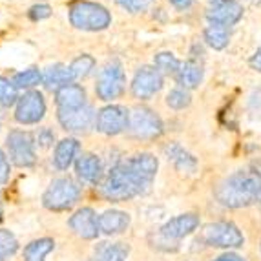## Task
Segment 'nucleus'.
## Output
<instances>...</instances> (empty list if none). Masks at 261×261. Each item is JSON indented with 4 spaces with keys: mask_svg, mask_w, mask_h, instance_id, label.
Wrapping results in <instances>:
<instances>
[{
    "mask_svg": "<svg viewBox=\"0 0 261 261\" xmlns=\"http://www.w3.org/2000/svg\"><path fill=\"white\" fill-rule=\"evenodd\" d=\"M70 228L83 240H97L100 234L99 218L93 212V208H81L73 214L68 221Z\"/></svg>",
    "mask_w": 261,
    "mask_h": 261,
    "instance_id": "nucleus-15",
    "label": "nucleus"
},
{
    "mask_svg": "<svg viewBox=\"0 0 261 261\" xmlns=\"http://www.w3.org/2000/svg\"><path fill=\"white\" fill-rule=\"evenodd\" d=\"M81 152V143L73 137L62 139L61 143L57 144L55 153H53V165L57 170H68L75 161L77 155Z\"/></svg>",
    "mask_w": 261,
    "mask_h": 261,
    "instance_id": "nucleus-21",
    "label": "nucleus"
},
{
    "mask_svg": "<svg viewBox=\"0 0 261 261\" xmlns=\"http://www.w3.org/2000/svg\"><path fill=\"white\" fill-rule=\"evenodd\" d=\"M75 79L70 71V66L53 64L42 73V83L48 90H61L66 84H71Z\"/></svg>",
    "mask_w": 261,
    "mask_h": 261,
    "instance_id": "nucleus-23",
    "label": "nucleus"
},
{
    "mask_svg": "<svg viewBox=\"0 0 261 261\" xmlns=\"http://www.w3.org/2000/svg\"><path fill=\"white\" fill-rule=\"evenodd\" d=\"M75 172L84 183L97 185L105 177V168L102 163L95 153H81L75 161Z\"/></svg>",
    "mask_w": 261,
    "mask_h": 261,
    "instance_id": "nucleus-17",
    "label": "nucleus"
},
{
    "mask_svg": "<svg viewBox=\"0 0 261 261\" xmlns=\"http://www.w3.org/2000/svg\"><path fill=\"white\" fill-rule=\"evenodd\" d=\"M257 206H259V212H261V196H259V201H257Z\"/></svg>",
    "mask_w": 261,
    "mask_h": 261,
    "instance_id": "nucleus-41",
    "label": "nucleus"
},
{
    "mask_svg": "<svg viewBox=\"0 0 261 261\" xmlns=\"http://www.w3.org/2000/svg\"><path fill=\"white\" fill-rule=\"evenodd\" d=\"M201 241L216 248H240L243 247L245 238L241 230L232 221H216L201 230Z\"/></svg>",
    "mask_w": 261,
    "mask_h": 261,
    "instance_id": "nucleus-7",
    "label": "nucleus"
},
{
    "mask_svg": "<svg viewBox=\"0 0 261 261\" xmlns=\"http://www.w3.org/2000/svg\"><path fill=\"white\" fill-rule=\"evenodd\" d=\"M181 64H183V62L179 61L172 51L157 53L155 59H153V66H155L157 70L161 71L165 77H175V73L179 71Z\"/></svg>",
    "mask_w": 261,
    "mask_h": 261,
    "instance_id": "nucleus-27",
    "label": "nucleus"
},
{
    "mask_svg": "<svg viewBox=\"0 0 261 261\" xmlns=\"http://www.w3.org/2000/svg\"><path fill=\"white\" fill-rule=\"evenodd\" d=\"M214 196L225 208L240 210L256 205L261 196V168L250 165L234 170L219 181Z\"/></svg>",
    "mask_w": 261,
    "mask_h": 261,
    "instance_id": "nucleus-1",
    "label": "nucleus"
},
{
    "mask_svg": "<svg viewBox=\"0 0 261 261\" xmlns=\"http://www.w3.org/2000/svg\"><path fill=\"white\" fill-rule=\"evenodd\" d=\"M6 146H8L9 159L15 166L30 168L37 163L35 141H33V135L28 132L11 130L6 139Z\"/></svg>",
    "mask_w": 261,
    "mask_h": 261,
    "instance_id": "nucleus-8",
    "label": "nucleus"
},
{
    "mask_svg": "<svg viewBox=\"0 0 261 261\" xmlns=\"http://www.w3.org/2000/svg\"><path fill=\"white\" fill-rule=\"evenodd\" d=\"M150 187L152 185L144 181L124 159L112 166V170L105 175L102 183H100V194L112 203H121V201H128L135 196L146 194Z\"/></svg>",
    "mask_w": 261,
    "mask_h": 261,
    "instance_id": "nucleus-2",
    "label": "nucleus"
},
{
    "mask_svg": "<svg viewBox=\"0 0 261 261\" xmlns=\"http://www.w3.org/2000/svg\"><path fill=\"white\" fill-rule=\"evenodd\" d=\"M165 102L170 110H174V112H183V110L190 108L192 105V93L188 90L181 86H175L172 88L165 97Z\"/></svg>",
    "mask_w": 261,
    "mask_h": 261,
    "instance_id": "nucleus-26",
    "label": "nucleus"
},
{
    "mask_svg": "<svg viewBox=\"0 0 261 261\" xmlns=\"http://www.w3.org/2000/svg\"><path fill=\"white\" fill-rule=\"evenodd\" d=\"M40 83H42V73L37 68H28L13 77V84L17 86V90H30Z\"/></svg>",
    "mask_w": 261,
    "mask_h": 261,
    "instance_id": "nucleus-28",
    "label": "nucleus"
},
{
    "mask_svg": "<svg viewBox=\"0 0 261 261\" xmlns=\"http://www.w3.org/2000/svg\"><path fill=\"white\" fill-rule=\"evenodd\" d=\"M53 247H55V241L51 238H40L31 241L24 248V261H44V257L51 252Z\"/></svg>",
    "mask_w": 261,
    "mask_h": 261,
    "instance_id": "nucleus-25",
    "label": "nucleus"
},
{
    "mask_svg": "<svg viewBox=\"0 0 261 261\" xmlns=\"http://www.w3.org/2000/svg\"><path fill=\"white\" fill-rule=\"evenodd\" d=\"M163 153L168 159L175 170L179 172H185V174H194L197 170V159L192 152H188L183 144L177 143V141H170L163 146Z\"/></svg>",
    "mask_w": 261,
    "mask_h": 261,
    "instance_id": "nucleus-16",
    "label": "nucleus"
},
{
    "mask_svg": "<svg viewBox=\"0 0 261 261\" xmlns=\"http://www.w3.org/2000/svg\"><path fill=\"white\" fill-rule=\"evenodd\" d=\"M153 0H117V4L128 13H143L152 6Z\"/></svg>",
    "mask_w": 261,
    "mask_h": 261,
    "instance_id": "nucleus-32",
    "label": "nucleus"
},
{
    "mask_svg": "<svg viewBox=\"0 0 261 261\" xmlns=\"http://www.w3.org/2000/svg\"><path fill=\"white\" fill-rule=\"evenodd\" d=\"M248 66H250L254 71H259V73H261V48L257 49V51L254 53L250 59H248Z\"/></svg>",
    "mask_w": 261,
    "mask_h": 261,
    "instance_id": "nucleus-38",
    "label": "nucleus"
},
{
    "mask_svg": "<svg viewBox=\"0 0 261 261\" xmlns=\"http://www.w3.org/2000/svg\"><path fill=\"white\" fill-rule=\"evenodd\" d=\"M214 261H245V257L238 256V254H234V252H225L219 257H216Z\"/></svg>",
    "mask_w": 261,
    "mask_h": 261,
    "instance_id": "nucleus-39",
    "label": "nucleus"
},
{
    "mask_svg": "<svg viewBox=\"0 0 261 261\" xmlns=\"http://www.w3.org/2000/svg\"><path fill=\"white\" fill-rule=\"evenodd\" d=\"M188 59L197 61V62H203V64H205V48H203V42L192 44L190 51H188Z\"/></svg>",
    "mask_w": 261,
    "mask_h": 261,
    "instance_id": "nucleus-34",
    "label": "nucleus"
},
{
    "mask_svg": "<svg viewBox=\"0 0 261 261\" xmlns=\"http://www.w3.org/2000/svg\"><path fill=\"white\" fill-rule=\"evenodd\" d=\"M128 134L139 141H155L165 134V122L155 110L148 106H135L130 110Z\"/></svg>",
    "mask_w": 261,
    "mask_h": 261,
    "instance_id": "nucleus-3",
    "label": "nucleus"
},
{
    "mask_svg": "<svg viewBox=\"0 0 261 261\" xmlns=\"http://www.w3.org/2000/svg\"><path fill=\"white\" fill-rule=\"evenodd\" d=\"M199 223H201L199 214H196V212L179 214L175 218L168 219V221L159 228V236H163L165 240L172 241V243H177L179 240H183V238L190 236L192 232H196Z\"/></svg>",
    "mask_w": 261,
    "mask_h": 261,
    "instance_id": "nucleus-13",
    "label": "nucleus"
},
{
    "mask_svg": "<svg viewBox=\"0 0 261 261\" xmlns=\"http://www.w3.org/2000/svg\"><path fill=\"white\" fill-rule=\"evenodd\" d=\"M57 117L61 126L73 134H86L92 128H95L97 113L92 106H83L75 110H57Z\"/></svg>",
    "mask_w": 261,
    "mask_h": 261,
    "instance_id": "nucleus-11",
    "label": "nucleus"
},
{
    "mask_svg": "<svg viewBox=\"0 0 261 261\" xmlns=\"http://www.w3.org/2000/svg\"><path fill=\"white\" fill-rule=\"evenodd\" d=\"M57 110H75L86 106V90L81 84H66L55 92Z\"/></svg>",
    "mask_w": 261,
    "mask_h": 261,
    "instance_id": "nucleus-19",
    "label": "nucleus"
},
{
    "mask_svg": "<svg viewBox=\"0 0 261 261\" xmlns=\"http://www.w3.org/2000/svg\"><path fill=\"white\" fill-rule=\"evenodd\" d=\"M126 90V73L121 62L112 61L99 71L95 84V93L100 100L112 102L119 99Z\"/></svg>",
    "mask_w": 261,
    "mask_h": 261,
    "instance_id": "nucleus-6",
    "label": "nucleus"
},
{
    "mask_svg": "<svg viewBox=\"0 0 261 261\" xmlns=\"http://www.w3.org/2000/svg\"><path fill=\"white\" fill-rule=\"evenodd\" d=\"M128 124H130V110L121 105L105 106L97 113V132L110 135V137L128 132Z\"/></svg>",
    "mask_w": 261,
    "mask_h": 261,
    "instance_id": "nucleus-10",
    "label": "nucleus"
},
{
    "mask_svg": "<svg viewBox=\"0 0 261 261\" xmlns=\"http://www.w3.org/2000/svg\"><path fill=\"white\" fill-rule=\"evenodd\" d=\"M163 86H165V75L157 70L155 66H143L135 71L130 90L134 99L150 100L161 92Z\"/></svg>",
    "mask_w": 261,
    "mask_h": 261,
    "instance_id": "nucleus-9",
    "label": "nucleus"
},
{
    "mask_svg": "<svg viewBox=\"0 0 261 261\" xmlns=\"http://www.w3.org/2000/svg\"><path fill=\"white\" fill-rule=\"evenodd\" d=\"M18 250V241L13 234L6 228H0V261L8 259Z\"/></svg>",
    "mask_w": 261,
    "mask_h": 261,
    "instance_id": "nucleus-31",
    "label": "nucleus"
},
{
    "mask_svg": "<svg viewBox=\"0 0 261 261\" xmlns=\"http://www.w3.org/2000/svg\"><path fill=\"white\" fill-rule=\"evenodd\" d=\"M30 18L31 20H42V18H48L51 15V8L46 4H39V6H33L30 9Z\"/></svg>",
    "mask_w": 261,
    "mask_h": 261,
    "instance_id": "nucleus-33",
    "label": "nucleus"
},
{
    "mask_svg": "<svg viewBox=\"0 0 261 261\" xmlns=\"http://www.w3.org/2000/svg\"><path fill=\"white\" fill-rule=\"evenodd\" d=\"M95 68V59L92 55H81L77 59H73V62L70 64V71L73 75V79H84L92 73V70Z\"/></svg>",
    "mask_w": 261,
    "mask_h": 261,
    "instance_id": "nucleus-29",
    "label": "nucleus"
},
{
    "mask_svg": "<svg viewBox=\"0 0 261 261\" xmlns=\"http://www.w3.org/2000/svg\"><path fill=\"white\" fill-rule=\"evenodd\" d=\"M53 139H55V135H53V132H49L48 128H42V130L37 134V141H39V144L42 146V148L51 146Z\"/></svg>",
    "mask_w": 261,
    "mask_h": 261,
    "instance_id": "nucleus-36",
    "label": "nucleus"
},
{
    "mask_svg": "<svg viewBox=\"0 0 261 261\" xmlns=\"http://www.w3.org/2000/svg\"><path fill=\"white\" fill-rule=\"evenodd\" d=\"M168 4L177 11H187L196 4V0H168Z\"/></svg>",
    "mask_w": 261,
    "mask_h": 261,
    "instance_id": "nucleus-37",
    "label": "nucleus"
},
{
    "mask_svg": "<svg viewBox=\"0 0 261 261\" xmlns=\"http://www.w3.org/2000/svg\"><path fill=\"white\" fill-rule=\"evenodd\" d=\"M9 161L8 157H6V153L0 150V185H4L6 181L9 179Z\"/></svg>",
    "mask_w": 261,
    "mask_h": 261,
    "instance_id": "nucleus-35",
    "label": "nucleus"
},
{
    "mask_svg": "<svg viewBox=\"0 0 261 261\" xmlns=\"http://www.w3.org/2000/svg\"><path fill=\"white\" fill-rule=\"evenodd\" d=\"M70 22L77 30L102 31L112 24V15L105 6L81 0L70 8Z\"/></svg>",
    "mask_w": 261,
    "mask_h": 261,
    "instance_id": "nucleus-4",
    "label": "nucleus"
},
{
    "mask_svg": "<svg viewBox=\"0 0 261 261\" xmlns=\"http://www.w3.org/2000/svg\"><path fill=\"white\" fill-rule=\"evenodd\" d=\"M81 194H83V188L75 179L59 177L49 185L48 190L44 192L42 205L48 210L62 212V210L71 208L81 199Z\"/></svg>",
    "mask_w": 261,
    "mask_h": 261,
    "instance_id": "nucleus-5",
    "label": "nucleus"
},
{
    "mask_svg": "<svg viewBox=\"0 0 261 261\" xmlns=\"http://www.w3.org/2000/svg\"><path fill=\"white\" fill-rule=\"evenodd\" d=\"M18 100L17 95V86L13 84V81H9L6 77H0V106L2 108H9L11 105H15Z\"/></svg>",
    "mask_w": 261,
    "mask_h": 261,
    "instance_id": "nucleus-30",
    "label": "nucleus"
},
{
    "mask_svg": "<svg viewBox=\"0 0 261 261\" xmlns=\"http://www.w3.org/2000/svg\"><path fill=\"white\" fill-rule=\"evenodd\" d=\"M46 113V102L44 97L37 90H30L17 100V110H15V119L20 124H37L42 121Z\"/></svg>",
    "mask_w": 261,
    "mask_h": 261,
    "instance_id": "nucleus-12",
    "label": "nucleus"
},
{
    "mask_svg": "<svg viewBox=\"0 0 261 261\" xmlns=\"http://www.w3.org/2000/svg\"><path fill=\"white\" fill-rule=\"evenodd\" d=\"M130 247L126 243H100L95 248L93 261H126Z\"/></svg>",
    "mask_w": 261,
    "mask_h": 261,
    "instance_id": "nucleus-24",
    "label": "nucleus"
},
{
    "mask_svg": "<svg viewBox=\"0 0 261 261\" xmlns=\"http://www.w3.org/2000/svg\"><path fill=\"white\" fill-rule=\"evenodd\" d=\"M130 226V216L122 210H106L99 216V228L100 234L115 236L122 234Z\"/></svg>",
    "mask_w": 261,
    "mask_h": 261,
    "instance_id": "nucleus-20",
    "label": "nucleus"
},
{
    "mask_svg": "<svg viewBox=\"0 0 261 261\" xmlns=\"http://www.w3.org/2000/svg\"><path fill=\"white\" fill-rule=\"evenodd\" d=\"M245 8L240 0L234 2H221V4H210L205 11L208 24H221V26H236L243 18Z\"/></svg>",
    "mask_w": 261,
    "mask_h": 261,
    "instance_id": "nucleus-14",
    "label": "nucleus"
},
{
    "mask_svg": "<svg viewBox=\"0 0 261 261\" xmlns=\"http://www.w3.org/2000/svg\"><path fill=\"white\" fill-rule=\"evenodd\" d=\"M210 4H221V2H234V0H208Z\"/></svg>",
    "mask_w": 261,
    "mask_h": 261,
    "instance_id": "nucleus-40",
    "label": "nucleus"
},
{
    "mask_svg": "<svg viewBox=\"0 0 261 261\" xmlns=\"http://www.w3.org/2000/svg\"><path fill=\"white\" fill-rule=\"evenodd\" d=\"M203 77H205V64L197 61H192V59H187V61L181 64L179 71L175 73V84L188 92L192 90H197L203 83Z\"/></svg>",
    "mask_w": 261,
    "mask_h": 261,
    "instance_id": "nucleus-18",
    "label": "nucleus"
},
{
    "mask_svg": "<svg viewBox=\"0 0 261 261\" xmlns=\"http://www.w3.org/2000/svg\"><path fill=\"white\" fill-rule=\"evenodd\" d=\"M230 37H232V28L221 26V24H208L203 30V42L206 46H210L212 49H216V51L225 49L230 44Z\"/></svg>",
    "mask_w": 261,
    "mask_h": 261,
    "instance_id": "nucleus-22",
    "label": "nucleus"
}]
</instances>
